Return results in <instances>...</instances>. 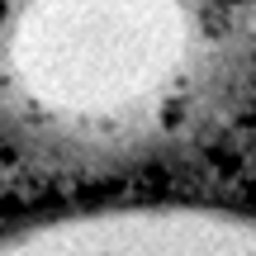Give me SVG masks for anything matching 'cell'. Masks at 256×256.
Returning <instances> with one entry per match:
<instances>
[{
    "mask_svg": "<svg viewBox=\"0 0 256 256\" xmlns=\"http://www.w3.org/2000/svg\"><path fill=\"white\" fill-rule=\"evenodd\" d=\"M0 256H256V214L218 204H100L0 232Z\"/></svg>",
    "mask_w": 256,
    "mask_h": 256,
    "instance_id": "cell-1",
    "label": "cell"
}]
</instances>
